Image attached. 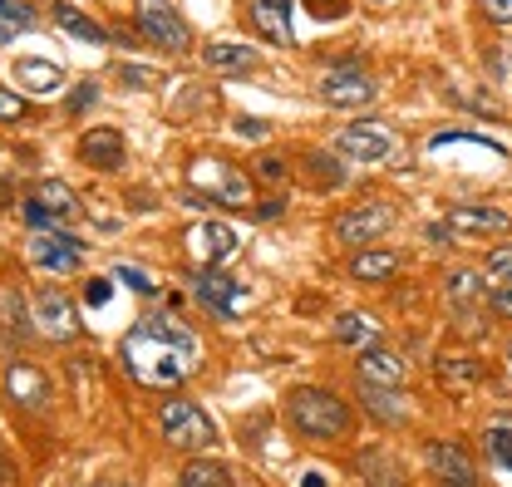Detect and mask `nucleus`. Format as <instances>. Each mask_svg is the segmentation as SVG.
I'll return each instance as SVG.
<instances>
[{
	"label": "nucleus",
	"instance_id": "obj_1",
	"mask_svg": "<svg viewBox=\"0 0 512 487\" xmlns=\"http://www.w3.org/2000/svg\"><path fill=\"white\" fill-rule=\"evenodd\" d=\"M197 355H202L197 335L168 315H148L124 335V365L148 389H178L197 369Z\"/></svg>",
	"mask_w": 512,
	"mask_h": 487
},
{
	"label": "nucleus",
	"instance_id": "obj_2",
	"mask_svg": "<svg viewBox=\"0 0 512 487\" xmlns=\"http://www.w3.org/2000/svg\"><path fill=\"white\" fill-rule=\"evenodd\" d=\"M286 419L301 438H316V443H335L350 433V404L330 389H296L286 399Z\"/></svg>",
	"mask_w": 512,
	"mask_h": 487
},
{
	"label": "nucleus",
	"instance_id": "obj_3",
	"mask_svg": "<svg viewBox=\"0 0 512 487\" xmlns=\"http://www.w3.org/2000/svg\"><path fill=\"white\" fill-rule=\"evenodd\" d=\"M158 428H163V443H173V448H212L217 443V424L188 399H168L158 409Z\"/></svg>",
	"mask_w": 512,
	"mask_h": 487
},
{
	"label": "nucleus",
	"instance_id": "obj_4",
	"mask_svg": "<svg viewBox=\"0 0 512 487\" xmlns=\"http://www.w3.org/2000/svg\"><path fill=\"white\" fill-rule=\"evenodd\" d=\"M394 148H399L394 128H389V123H375V119L350 123V128L335 133V153L350 158V163H384V158H394Z\"/></svg>",
	"mask_w": 512,
	"mask_h": 487
},
{
	"label": "nucleus",
	"instance_id": "obj_5",
	"mask_svg": "<svg viewBox=\"0 0 512 487\" xmlns=\"http://www.w3.org/2000/svg\"><path fill=\"white\" fill-rule=\"evenodd\" d=\"M188 192L202 197V202H217V207H227V202L242 207L252 187H247V178H242L237 168H222V163H207V158H202V163L188 168Z\"/></svg>",
	"mask_w": 512,
	"mask_h": 487
},
{
	"label": "nucleus",
	"instance_id": "obj_6",
	"mask_svg": "<svg viewBox=\"0 0 512 487\" xmlns=\"http://www.w3.org/2000/svg\"><path fill=\"white\" fill-rule=\"evenodd\" d=\"M237 251H242V237H237V227H227V222H197V227H188V256L197 271H217V266H227Z\"/></svg>",
	"mask_w": 512,
	"mask_h": 487
},
{
	"label": "nucleus",
	"instance_id": "obj_7",
	"mask_svg": "<svg viewBox=\"0 0 512 487\" xmlns=\"http://www.w3.org/2000/svg\"><path fill=\"white\" fill-rule=\"evenodd\" d=\"M138 30H143L158 50H173V55H183L192 45L188 20H183L168 0H138Z\"/></svg>",
	"mask_w": 512,
	"mask_h": 487
},
{
	"label": "nucleus",
	"instance_id": "obj_8",
	"mask_svg": "<svg viewBox=\"0 0 512 487\" xmlns=\"http://www.w3.org/2000/svg\"><path fill=\"white\" fill-rule=\"evenodd\" d=\"M320 99L330 104V109H365V104H375V79L365 74V69H355V64H345V69H325L320 74Z\"/></svg>",
	"mask_w": 512,
	"mask_h": 487
},
{
	"label": "nucleus",
	"instance_id": "obj_9",
	"mask_svg": "<svg viewBox=\"0 0 512 487\" xmlns=\"http://www.w3.org/2000/svg\"><path fill=\"white\" fill-rule=\"evenodd\" d=\"M389 227H394V207H389V202H365V207H350V212L335 222V242L360 251V246L380 242Z\"/></svg>",
	"mask_w": 512,
	"mask_h": 487
},
{
	"label": "nucleus",
	"instance_id": "obj_10",
	"mask_svg": "<svg viewBox=\"0 0 512 487\" xmlns=\"http://www.w3.org/2000/svg\"><path fill=\"white\" fill-rule=\"evenodd\" d=\"M192 296H197V305H207V310L222 315V320H237V315L247 310V286L232 281L227 271H197Z\"/></svg>",
	"mask_w": 512,
	"mask_h": 487
},
{
	"label": "nucleus",
	"instance_id": "obj_11",
	"mask_svg": "<svg viewBox=\"0 0 512 487\" xmlns=\"http://www.w3.org/2000/svg\"><path fill=\"white\" fill-rule=\"evenodd\" d=\"M30 315H35V325H40L50 340H74V335H79V310H74V305H69V296H64V291H55V286L35 291Z\"/></svg>",
	"mask_w": 512,
	"mask_h": 487
},
{
	"label": "nucleus",
	"instance_id": "obj_12",
	"mask_svg": "<svg viewBox=\"0 0 512 487\" xmlns=\"http://www.w3.org/2000/svg\"><path fill=\"white\" fill-rule=\"evenodd\" d=\"M444 227L453 237H508L512 212H503V207H448Z\"/></svg>",
	"mask_w": 512,
	"mask_h": 487
},
{
	"label": "nucleus",
	"instance_id": "obj_13",
	"mask_svg": "<svg viewBox=\"0 0 512 487\" xmlns=\"http://www.w3.org/2000/svg\"><path fill=\"white\" fill-rule=\"evenodd\" d=\"M424 463H429V473H434L444 487H478V468H473V458H468L458 443H448V438L429 443Z\"/></svg>",
	"mask_w": 512,
	"mask_h": 487
},
{
	"label": "nucleus",
	"instance_id": "obj_14",
	"mask_svg": "<svg viewBox=\"0 0 512 487\" xmlns=\"http://www.w3.org/2000/svg\"><path fill=\"white\" fill-rule=\"evenodd\" d=\"M25 256L40 266V271H79V242L74 237H64V232H30V246H25Z\"/></svg>",
	"mask_w": 512,
	"mask_h": 487
},
{
	"label": "nucleus",
	"instance_id": "obj_15",
	"mask_svg": "<svg viewBox=\"0 0 512 487\" xmlns=\"http://www.w3.org/2000/svg\"><path fill=\"white\" fill-rule=\"evenodd\" d=\"M355 374H360V384H384V389H399V384H404V374H409V365H404L394 350L370 345V350H360V365H355Z\"/></svg>",
	"mask_w": 512,
	"mask_h": 487
},
{
	"label": "nucleus",
	"instance_id": "obj_16",
	"mask_svg": "<svg viewBox=\"0 0 512 487\" xmlns=\"http://www.w3.org/2000/svg\"><path fill=\"white\" fill-rule=\"evenodd\" d=\"M5 389L15 394V404H30V409H45L50 404V379L35 365H25V360H15V365L5 369Z\"/></svg>",
	"mask_w": 512,
	"mask_h": 487
},
{
	"label": "nucleus",
	"instance_id": "obj_17",
	"mask_svg": "<svg viewBox=\"0 0 512 487\" xmlns=\"http://www.w3.org/2000/svg\"><path fill=\"white\" fill-rule=\"evenodd\" d=\"M252 20L256 30L271 40V45H291L296 35H291V0H252Z\"/></svg>",
	"mask_w": 512,
	"mask_h": 487
},
{
	"label": "nucleus",
	"instance_id": "obj_18",
	"mask_svg": "<svg viewBox=\"0 0 512 487\" xmlns=\"http://www.w3.org/2000/svg\"><path fill=\"white\" fill-rule=\"evenodd\" d=\"M79 158L94 163V168H119V163H124V138H119V128H89V133L79 138Z\"/></svg>",
	"mask_w": 512,
	"mask_h": 487
},
{
	"label": "nucleus",
	"instance_id": "obj_19",
	"mask_svg": "<svg viewBox=\"0 0 512 487\" xmlns=\"http://www.w3.org/2000/svg\"><path fill=\"white\" fill-rule=\"evenodd\" d=\"M360 478H365V487H409L404 468H399V458H394V453H384V448L360 453Z\"/></svg>",
	"mask_w": 512,
	"mask_h": 487
},
{
	"label": "nucleus",
	"instance_id": "obj_20",
	"mask_svg": "<svg viewBox=\"0 0 512 487\" xmlns=\"http://www.w3.org/2000/svg\"><path fill=\"white\" fill-rule=\"evenodd\" d=\"M360 399L365 409L380 419V424H404L409 419V399L399 389H384V384H360Z\"/></svg>",
	"mask_w": 512,
	"mask_h": 487
},
{
	"label": "nucleus",
	"instance_id": "obj_21",
	"mask_svg": "<svg viewBox=\"0 0 512 487\" xmlns=\"http://www.w3.org/2000/svg\"><path fill=\"white\" fill-rule=\"evenodd\" d=\"M394 271H399V256L384 251V246H360V251L350 256V276H355V281H389Z\"/></svg>",
	"mask_w": 512,
	"mask_h": 487
},
{
	"label": "nucleus",
	"instance_id": "obj_22",
	"mask_svg": "<svg viewBox=\"0 0 512 487\" xmlns=\"http://www.w3.org/2000/svg\"><path fill=\"white\" fill-rule=\"evenodd\" d=\"M202 60L212 64L217 74H252L256 50L252 45H237V40H232V45H227V40H217V45H207V50H202Z\"/></svg>",
	"mask_w": 512,
	"mask_h": 487
},
{
	"label": "nucleus",
	"instance_id": "obj_23",
	"mask_svg": "<svg viewBox=\"0 0 512 487\" xmlns=\"http://www.w3.org/2000/svg\"><path fill=\"white\" fill-rule=\"evenodd\" d=\"M335 340H340V345H355V350H370V345L380 340V325H375L370 315H360V310H345V315L335 320Z\"/></svg>",
	"mask_w": 512,
	"mask_h": 487
},
{
	"label": "nucleus",
	"instance_id": "obj_24",
	"mask_svg": "<svg viewBox=\"0 0 512 487\" xmlns=\"http://www.w3.org/2000/svg\"><path fill=\"white\" fill-rule=\"evenodd\" d=\"M35 202L60 222V217H79V197H74V187L60 183V178H45V183L35 187Z\"/></svg>",
	"mask_w": 512,
	"mask_h": 487
},
{
	"label": "nucleus",
	"instance_id": "obj_25",
	"mask_svg": "<svg viewBox=\"0 0 512 487\" xmlns=\"http://www.w3.org/2000/svg\"><path fill=\"white\" fill-rule=\"evenodd\" d=\"M15 79H20L30 94H60V84H64V74L45 60H20L15 64Z\"/></svg>",
	"mask_w": 512,
	"mask_h": 487
},
{
	"label": "nucleus",
	"instance_id": "obj_26",
	"mask_svg": "<svg viewBox=\"0 0 512 487\" xmlns=\"http://www.w3.org/2000/svg\"><path fill=\"white\" fill-rule=\"evenodd\" d=\"M178 487H237V478H232V468L227 463H188L183 473H178Z\"/></svg>",
	"mask_w": 512,
	"mask_h": 487
},
{
	"label": "nucleus",
	"instance_id": "obj_27",
	"mask_svg": "<svg viewBox=\"0 0 512 487\" xmlns=\"http://www.w3.org/2000/svg\"><path fill=\"white\" fill-rule=\"evenodd\" d=\"M25 30H35V10L25 0H0V45L20 40Z\"/></svg>",
	"mask_w": 512,
	"mask_h": 487
},
{
	"label": "nucleus",
	"instance_id": "obj_28",
	"mask_svg": "<svg viewBox=\"0 0 512 487\" xmlns=\"http://www.w3.org/2000/svg\"><path fill=\"white\" fill-rule=\"evenodd\" d=\"M55 20H60L64 35H74V40H84V45H104V40H109V30H104V25H94L89 15H79V10H69V5H64Z\"/></svg>",
	"mask_w": 512,
	"mask_h": 487
},
{
	"label": "nucleus",
	"instance_id": "obj_29",
	"mask_svg": "<svg viewBox=\"0 0 512 487\" xmlns=\"http://www.w3.org/2000/svg\"><path fill=\"white\" fill-rule=\"evenodd\" d=\"M439 379H444V389H453V394H458V389H473V384H478V365L444 355V360H439Z\"/></svg>",
	"mask_w": 512,
	"mask_h": 487
},
{
	"label": "nucleus",
	"instance_id": "obj_30",
	"mask_svg": "<svg viewBox=\"0 0 512 487\" xmlns=\"http://www.w3.org/2000/svg\"><path fill=\"white\" fill-rule=\"evenodd\" d=\"M483 443H488V453L512 473V419H493L488 433H483Z\"/></svg>",
	"mask_w": 512,
	"mask_h": 487
},
{
	"label": "nucleus",
	"instance_id": "obj_31",
	"mask_svg": "<svg viewBox=\"0 0 512 487\" xmlns=\"http://www.w3.org/2000/svg\"><path fill=\"white\" fill-rule=\"evenodd\" d=\"M478 296H483V286H478V271H453V276H448V301L458 305H468V301H478Z\"/></svg>",
	"mask_w": 512,
	"mask_h": 487
},
{
	"label": "nucleus",
	"instance_id": "obj_32",
	"mask_svg": "<svg viewBox=\"0 0 512 487\" xmlns=\"http://www.w3.org/2000/svg\"><path fill=\"white\" fill-rule=\"evenodd\" d=\"M488 276H498L503 286H512V246H498V251H488Z\"/></svg>",
	"mask_w": 512,
	"mask_h": 487
},
{
	"label": "nucleus",
	"instance_id": "obj_33",
	"mask_svg": "<svg viewBox=\"0 0 512 487\" xmlns=\"http://www.w3.org/2000/svg\"><path fill=\"white\" fill-rule=\"evenodd\" d=\"M483 301H488V310H493V315L512 320V286H488V291H483Z\"/></svg>",
	"mask_w": 512,
	"mask_h": 487
},
{
	"label": "nucleus",
	"instance_id": "obj_34",
	"mask_svg": "<svg viewBox=\"0 0 512 487\" xmlns=\"http://www.w3.org/2000/svg\"><path fill=\"white\" fill-rule=\"evenodd\" d=\"M114 79H119V84H128V89H148V84H153V69H138V64H119V69H114Z\"/></svg>",
	"mask_w": 512,
	"mask_h": 487
},
{
	"label": "nucleus",
	"instance_id": "obj_35",
	"mask_svg": "<svg viewBox=\"0 0 512 487\" xmlns=\"http://www.w3.org/2000/svg\"><path fill=\"white\" fill-rule=\"evenodd\" d=\"M114 276H119V281H124L128 291H138V296H153V291H158V286H153V281H148V276H143V271H138V266H119V271H114Z\"/></svg>",
	"mask_w": 512,
	"mask_h": 487
},
{
	"label": "nucleus",
	"instance_id": "obj_36",
	"mask_svg": "<svg viewBox=\"0 0 512 487\" xmlns=\"http://www.w3.org/2000/svg\"><path fill=\"white\" fill-rule=\"evenodd\" d=\"M301 5H306L316 20H340V15L350 10V0H301Z\"/></svg>",
	"mask_w": 512,
	"mask_h": 487
},
{
	"label": "nucleus",
	"instance_id": "obj_37",
	"mask_svg": "<svg viewBox=\"0 0 512 487\" xmlns=\"http://www.w3.org/2000/svg\"><path fill=\"white\" fill-rule=\"evenodd\" d=\"M15 119H25V99L10 94V89H0V123H15Z\"/></svg>",
	"mask_w": 512,
	"mask_h": 487
},
{
	"label": "nucleus",
	"instance_id": "obj_38",
	"mask_svg": "<svg viewBox=\"0 0 512 487\" xmlns=\"http://www.w3.org/2000/svg\"><path fill=\"white\" fill-rule=\"evenodd\" d=\"M483 15H488L493 25H508L512 30V0H483Z\"/></svg>",
	"mask_w": 512,
	"mask_h": 487
},
{
	"label": "nucleus",
	"instance_id": "obj_39",
	"mask_svg": "<svg viewBox=\"0 0 512 487\" xmlns=\"http://www.w3.org/2000/svg\"><path fill=\"white\" fill-rule=\"evenodd\" d=\"M109 291H114V286H109V281L99 276V281H89V291H84V301H89V305H94V310H99V305L109 301Z\"/></svg>",
	"mask_w": 512,
	"mask_h": 487
},
{
	"label": "nucleus",
	"instance_id": "obj_40",
	"mask_svg": "<svg viewBox=\"0 0 512 487\" xmlns=\"http://www.w3.org/2000/svg\"><path fill=\"white\" fill-rule=\"evenodd\" d=\"M237 133H242V138H266V133H271V123L266 119H237Z\"/></svg>",
	"mask_w": 512,
	"mask_h": 487
},
{
	"label": "nucleus",
	"instance_id": "obj_41",
	"mask_svg": "<svg viewBox=\"0 0 512 487\" xmlns=\"http://www.w3.org/2000/svg\"><path fill=\"white\" fill-rule=\"evenodd\" d=\"M261 178H271V183L286 178V163H281V158H266V163H261Z\"/></svg>",
	"mask_w": 512,
	"mask_h": 487
},
{
	"label": "nucleus",
	"instance_id": "obj_42",
	"mask_svg": "<svg viewBox=\"0 0 512 487\" xmlns=\"http://www.w3.org/2000/svg\"><path fill=\"white\" fill-rule=\"evenodd\" d=\"M99 94H94V84H79V94H74V109H89Z\"/></svg>",
	"mask_w": 512,
	"mask_h": 487
},
{
	"label": "nucleus",
	"instance_id": "obj_43",
	"mask_svg": "<svg viewBox=\"0 0 512 487\" xmlns=\"http://www.w3.org/2000/svg\"><path fill=\"white\" fill-rule=\"evenodd\" d=\"M5 197H10V187H5V183H0V202H5Z\"/></svg>",
	"mask_w": 512,
	"mask_h": 487
},
{
	"label": "nucleus",
	"instance_id": "obj_44",
	"mask_svg": "<svg viewBox=\"0 0 512 487\" xmlns=\"http://www.w3.org/2000/svg\"><path fill=\"white\" fill-rule=\"evenodd\" d=\"M99 487H124V483H99Z\"/></svg>",
	"mask_w": 512,
	"mask_h": 487
},
{
	"label": "nucleus",
	"instance_id": "obj_45",
	"mask_svg": "<svg viewBox=\"0 0 512 487\" xmlns=\"http://www.w3.org/2000/svg\"><path fill=\"white\" fill-rule=\"evenodd\" d=\"M508 365H512V345H508Z\"/></svg>",
	"mask_w": 512,
	"mask_h": 487
},
{
	"label": "nucleus",
	"instance_id": "obj_46",
	"mask_svg": "<svg viewBox=\"0 0 512 487\" xmlns=\"http://www.w3.org/2000/svg\"><path fill=\"white\" fill-rule=\"evenodd\" d=\"M370 5H384V0H370Z\"/></svg>",
	"mask_w": 512,
	"mask_h": 487
}]
</instances>
